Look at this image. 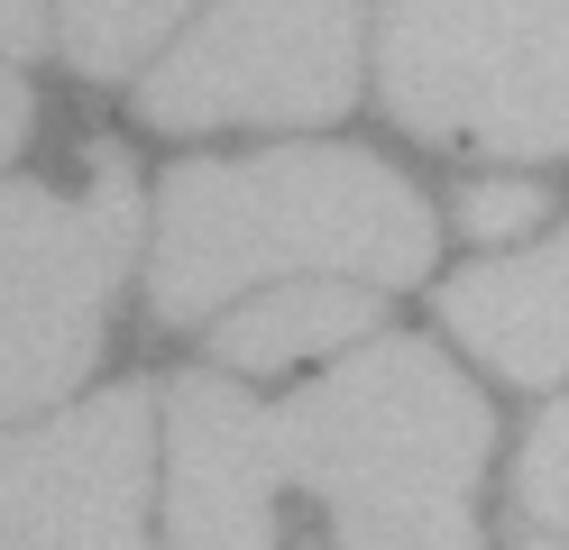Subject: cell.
Returning a JSON list of instances; mask_svg holds the SVG:
<instances>
[{
  "label": "cell",
  "instance_id": "6da1fadb",
  "mask_svg": "<svg viewBox=\"0 0 569 550\" xmlns=\"http://www.w3.org/2000/svg\"><path fill=\"white\" fill-rule=\"evenodd\" d=\"M432 211L368 147H284L248 166H174L157 202L148 303L157 321H202L276 276L322 284H413L432 267Z\"/></svg>",
  "mask_w": 569,
  "mask_h": 550
},
{
  "label": "cell",
  "instance_id": "7a4b0ae2",
  "mask_svg": "<svg viewBox=\"0 0 569 550\" xmlns=\"http://www.w3.org/2000/svg\"><path fill=\"white\" fill-rule=\"evenodd\" d=\"M487 431L478 386L422 340L340 358L276 413L284 477L340 513V550H487L469 513Z\"/></svg>",
  "mask_w": 569,
  "mask_h": 550
},
{
  "label": "cell",
  "instance_id": "3957f363",
  "mask_svg": "<svg viewBox=\"0 0 569 550\" xmlns=\"http://www.w3.org/2000/svg\"><path fill=\"white\" fill-rule=\"evenodd\" d=\"M377 83L432 147L569 157V0H386Z\"/></svg>",
  "mask_w": 569,
  "mask_h": 550
},
{
  "label": "cell",
  "instance_id": "277c9868",
  "mask_svg": "<svg viewBox=\"0 0 569 550\" xmlns=\"http://www.w3.org/2000/svg\"><path fill=\"white\" fill-rule=\"evenodd\" d=\"M138 248V174L120 147L83 193L0 183V422L64 403L101 358V312Z\"/></svg>",
  "mask_w": 569,
  "mask_h": 550
},
{
  "label": "cell",
  "instance_id": "5b68a950",
  "mask_svg": "<svg viewBox=\"0 0 569 550\" xmlns=\"http://www.w3.org/2000/svg\"><path fill=\"white\" fill-rule=\"evenodd\" d=\"M368 0H211L138 83L157 129H303L359 101Z\"/></svg>",
  "mask_w": 569,
  "mask_h": 550
},
{
  "label": "cell",
  "instance_id": "8992f818",
  "mask_svg": "<svg viewBox=\"0 0 569 550\" xmlns=\"http://www.w3.org/2000/svg\"><path fill=\"white\" fill-rule=\"evenodd\" d=\"M148 386H111L0 440V550H148Z\"/></svg>",
  "mask_w": 569,
  "mask_h": 550
},
{
  "label": "cell",
  "instance_id": "52a82bcc",
  "mask_svg": "<svg viewBox=\"0 0 569 550\" xmlns=\"http://www.w3.org/2000/svg\"><path fill=\"white\" fill-rule=\"evenodd\" d=\"M284 440L230 377H184L166 394V532L174 550H276Z\"/></svg>",
  "mask_w": 569,
  "mask_h": 550
},
{
  "label": "cell",
  "instance_id": "ba28073f",
  "mask_svg": "<svg viewBox=\"0 0 569 550\" xmlns=\"http://www.w3.org/2000/svg\"><path fill=\"white\" fill-rule=\"evenodd\" d=\"M441 330H459L515 386L569 377V230L523 248V257H487L459 284H441Z\"/></svg>",
  "mask_w": 569,
  "mask_h": 550
},
{
  "label": "cell",
  "instance_id": "9c48e42d",
  "mask_svg": "<svg viewBox=\"0 0 569 550\" xmlns=\"http://www.w3.org/2000/svg\"><path fill=\"white\" fill-rule=\"evenodd\" d=\"M359 330H377V293L368 284H284V293H258L248 312H230L211 340H221L230 367H295V358H331L349 349Z\"/></svg>",
  "mask_w": 569,
  "mask_h": 550
},
{
  "label": "cell",
  "instance_id": "30bf717a",
  "mask_svg": "<svg viewBox=\"0 0 569 550\" xmlns=\"http://www.w3.org/2000/svg\"><path fill=\"white\" fill-rule=\"evenodd\" d=\"M193 0H56L64 19V56H74L83 73H129L148 64L157 37H174V19H184Z\"/></svg>",
  "mask_w": 569,
  "mask_h": 550
},
{
  "label": "cell",
  "instance_id": "8fae6325",
  "mask_svg": "<svg viewBox=\"0 0 569 550\" xmlns=\"http://www.w3.org/2000/svg\"><path fill=\"white\" fill-rule=\"evenodd\" d=\"M515 496H523V513H532V523H551V532L569 541V394L551 403L542 422H532L523 468H515Z\"/></svg>",
  "mask_w": 569,
  "mask_h": 550
},
{
  "label": "cell",
  "instance_id": "7c38bea8",
  "mask_svg": "<svg viewBox=\"0 0 569 550\" xmlns=\"http://www.w3.org/2000/svg\"><path fill=\"white\" fill-rule=\"evenodd\" d=\"M459 220H469V239H515L542 220V183H469Z\"/></svg>",
  "mask_w": 569,
  "mask_h": 550
},
{
  "label": "cell",
  "instance_id": "4fadbf2b",
  "mask_svg": "<svg viewBox=\"0 0 569 550\" xmlns=\"http://www.w3.org/2000/svg\"><path fill=\"white\" fill-rule=\"evenodd\" d=\"M47 37V0H0V56H28Z\"/></svg>",
  "mask_w": 569,
  "mask_h": 550
},
{
  "label": "cell",
  "instance_id": "5bb4252c",
  "mask_svg": "<svg viewBox=\"0 0 569 550\" xmlns=\"http://www.w3.org/2000/svg\"><path fill=\"white\" fill-rule=\"evenodd\" d=\"M19 138H28V92H19V73L0 64V166L19 157Z\"/></svg>",
  "mask_w": 569,
  "mask_h": 550
},
{
  "label": "cell",
  "instance_id": "9a60e30c",
  "mask_svg": "<svg viewBox=\"0 0 569 550\" xmlns=\"http://www.w3.org/2000/svg\"><path fill=\"white\" fill-rule=\"evenodd\" d=\"M523 550H569V541H560V532H542V541H523Z\"/></svg>",
  "mask_w": 569,
  "mask_h": 550
}]
</instances>
